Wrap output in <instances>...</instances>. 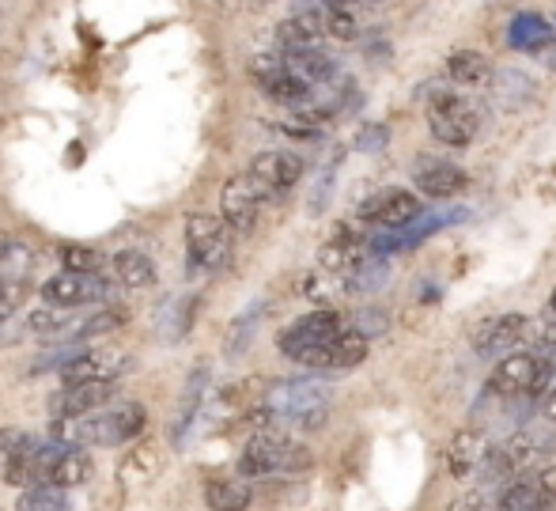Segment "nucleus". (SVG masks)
I'll return each instance as SVG.
<instances>
[{
	"label": "nucleus",
	"instance_id": "nucleus-34",
	"mask_svg": "<svg viewBox=\"0 0 556 511\" xmlns=\"http://www.w3.org/2000/svg\"><path fill=\"white\" fill-rule=\"evenodd\" d=\"M451 511H492L484 493H462L458 500H451Z\"/></svg>",
	"mask_w": 556,
	"mask_h": 511
},
{
	"label": "nucleus",
	"instance_id": "nucleus-3",
	"mask_svg": "<svg viewBox=\"0 0 556 511\" xmlns=\"http://www.w3.org/2000/svg\"><path fill=\"white\" fill-rule=\"evenodd\" d=\"M311 454L303 444L280 436V432H257L239 454V474L242 477H273V474H295L307 470Z\"/></svg>",
	"mask_w": 556,
	"mask_h": 511
},
{
	"label": "nucleus",
	"instance_id": "nucleus-7",
	"mask_svg": "<svg viewBox=\"0 0 556 511\" xmlns=\"http://www.w3.org/2000/svg\"><path fill=\"white\" fill-rule=\"evenodd\" d=\"M250 76H254V84L273 102H285V107H303V102L311 99V84H303L300 76L288 73V65H285V58H280V53H257V58L250 61Z\"/></svg>",
	"mask_w": 556,
	"mask_h": 511
},
{
	"label": "nucleus",
	"instance_id": "nucleus-20",
	"mask_svg": "<svg viewBox=\"0 0 556 511\" xmlns=\"http://www.w3.org/2000/svg\"><path fill=\"white\" fill-rule=\"evenodd\" d=\"M553 27L545 15L538 12H522L511 20V27H507V42L515 46V50H527V53H538L545 50V46H553Z\"/></svg>",
	"mask_w": 556,
	"mask_h": 511
},
{
	"label": "nucleus",
	"instance_id": "nucleus-39",
	"mask_svg": "<svg viewBox=\"0 0 556 511\" xmlns=\"http://www.w3.org/2000/svg\"><path fill=\"white\" fill-rule=\"evenodd\" d=\"M367 4H382V0H367Z\"/></svg>",
	"mask_w": 556,
	"mask_h": 511
},
{
	"label": "nucleus",
	"instance_id": "nucleus-13",
	"mask_svg": "<svg viewBox=\"0 0 556 511\" xmlns=\"http://www.w3.org/2000/svg\"><path fill=\"white\" fill-rule=\"evenodd\" d=\"M367 360V337L359 329H341L326 345L300 360L303 367H318V372H344V367H359Z\"/></svg>",
	"mask_w": 556,
	"mask_h": 511
},
{
	"label": "nucleus",
	"instance_id": "nucleus-5",
	"mask_svg": "<svg viewBox=\"0 0 556 511\" xmlns=\"http://www.w3.org/2000/svg\"><path fill=\"white\" fill-rule=\"evenodd\" d=\"M428 125H432V137L443 140L451 148H462L477 137V110L469 99L454 96V91H435L428 102Z\"/></svg>",
	"mask_w": 556,
	"mask_h": 511
},
{
	"label": "nucleus",
	"instance_id": "nucleus-36",
	"mask_svg": "<svg viewBox=\"0 0 556 511\" xmlns=\"http://www.w3.org/2000/svg\"><path fill=\"white\" fill-rule=\"evenodd\" d=\"M220 8H227V12H239V8H250V4H257V0H216Z\"/></svg>",
	"mask_w": 556,
	"mask_h": 511
},
{
	"label": "nucleus",
	"instance_id": "nucleus-40",
	"mask_svg": "<svg viewBox=\"0 0 556 511\" xmlns=\"http://www.w3.org/2000/svg\"><path fill=\"white\" fill-rule=\"evenodd\" d=\"M0 296H4V281H0Z\"/></svg>",
	"mask_w": 556,
	"mask_h": 511
},
{
	"label": "nucleus",
	"instance_id": "nucleus-37",
	"mask_svg": "<svg viewBox=\"0 0 556 511\" xmlns=\"http://www.w3.org/2000/svg\"><path fill=\"white\" fill-rule=\"evenodd\" d=\"M545 413H549V421H556V387L549 390V402H545Z\"/></svg>",
	"mask_w": 556,
	"mask_h": 511
},
{
	"label": "nucleus",
	"instance_id": "nucleus-24",
	"mask_svg": "<svg viewBox=\"0 0 556 511\" xmlns=\"http://www.w3.org/2000/svg\"><path fill=\"white\" fill-rule=\"evenodd\" d=\"M500 454H504V462H507V470H511V474H527V470H534V462L542 459V451H538V444H534V436H530V432L507 439V444L500 447Z\"/></svg>",
	"mask_w": 556,
	"mask_h": 511
},
{
	"label": "nucleus",
	"instance_id": "nucleus-21",
	"mask_svg": "<svg viewBox=\"0 0 556 511\" xmlns=\"http://www.w3.org/2000/svg\"><path fill=\"white\" fill-rule=\"evenodd\" d=\"M250 500H254V493L239 477H213L205 485V504L213 511H247Z\"/></svg>",
	"mask_w": 556,
	"mask_h": 511
},
{
	"label": "nucleus",
	"instance_id": "nucleus-26",
	"mask_svg": "<svg viewBox=\"0 0 556 511\" xmlns=\"http://www.w3.org/2000/svg\"><path fill=\"white\" fill-rule=\"evenodd\" d=\"M496 511H545V508H542V497H538L534 482H515L500 493Z\"/></svg>",
	"mask_w": 556,
	"mask_h": 511
},
{
	"label": "nucleus",
	"instance_id": "nucleus-12",
	"mask_svg": "<svg viewBox=\"0 0 556 511\" xmlns=\"http://www.w3.org/2000/svg\"><path fill=\"white\" fill-rule=\"evenodd\" d=\"M122 352L114 349H80L65 367H61V387H76V383H114L125 372Z\"/></svg>",
	"mask_w": 556,
	"mask_h": 511
},
{
	"label": "nucleus",
	"instance_id": "nucleus-27",
	"mask_svg": "<svg viewBox=\"0 0 556 511\" xmlns=\"http://www.w3.org/2000/svg\"><path fill=\"white\" fill-rule=\"evenodd\" d=\"M15 511H68V500L61 489H50V485H30V489H23Z\"/></svg>",
	"mask_w": 556,
	"mask_h": 511
},
{
	"label": "nucleus",
	"instance_id": "nucleus-31",
	"mask_svg": "<svg viewBox=\"0 0 556 511\" xmlns=\"http://www.w3.org/2000/svg\"><path fill=\"white\" fill-rule=\"evenodd\" d=\"M326 35L341 38V42H352V38H356V15L341 12V8H326Z\"/></svg>",
	"mask_w": 556,
	"mask_h": 511
},
{
	"label": "nucleus",
	"instance_id": "nucleus-16",
	"mask_svg": "<svg viewBox=\"0 0 556 511\" xmlns=\"http://www.w3.org/2000/svg\"><path fill=\"white\" fill-rule=\"evenodd\" d=\"M425 212V204L413 190H382L379 198H371L359 209V216L364 220H375V224L382 227H405L413 224V220Z\"/></svg>",
	"mask_w": 556,
	"mask_h": 511
},
{
	"label": "nucleus",
	"instance_id": "nucleus-9",
	"mask_svg": "<svg viewBox=\"0 0 556 511\" xmlns=\"http://www.w3.org/2000/svg\"><path fill=\"white\" fill-rule=\"evenodd\" d=\"M91 477V459L80 447H65V444H50L42 447V485L50 489H76Z\"/></svg>",
	"mask_w": 556,
	"mask_h": 511
},
{
	"label": "nucleus",
	"instance_id": "nucleus-11",
	"mask_svg": "<svg viewBox=\"0 0 556 511\" xmlns=\"http://www.w3.org/2000/svg\"><path fill=\"white\" fill-rule=\"evenodd\" d=\"M262 190H257L254 183H250V175H239L231 178V183L224 186L220 194V220L227 224V232H254L257 224V212H262Z\"/></svg>",
	"mask_w": 556,
	"mask_h": 511
},
{
	"label": "nucleus",
	"instance_id": "nucleus-1",
	"mask_svg": "<svg viewBox=\"0 0 556 511\" xmlns=\"http://www.w3.org/2000/svg\"><path fill=\"white\" fill-rule=\"evenodd\" d=\"M144 406L125 402L114 409H96L88 416H76V421H53V436L65 447H117L129 444L144 432Z\"/></svg>",
	"mask_w": 556,
	"mask_h": 511
},
{
	"label": "nucleus",
	"instance_id": "nucleus-23",
	"mask_svg": "<svg viewBox=\"0 0 556 511\" xmlns=\"http://www.w3.org/2000/svg\"><path fill=\"white\" fill-rule=\"evenodd\" d=\"M114 277L122 281L125 288H148L155 281V265L148 254H140V250H122V254H114Z\"/></svg>",
	"mask_w": 556,
	"mask_h": 511
},
{
	"label": "nucleus",
	"instance_id": "nucleus-19",
	"mask_svg": "<svg viewBox=\"0 0 556 511\" xmlns=\"http://www.w3.org/2000/svg\"><path fill=\"white\" fill-rule=\"evenodd\" d=\"M417 190L425 198H454V194L466 190V171L454 167V163H443V160H432V163H420L417 175H413Z\"/></svg>",
	"mask_w": 556,
	"mask_h": 511
},
{
	"label": "nucleus",
	"instance_id": "nucleus-30",
	"mask_svg": "<svg viewBox=\"0 0 556 511\" xmlns=\"http://www.w3.org/2000/svg\"><path fill=\"white\" fill-rule=\"evenodd\" d=\"M61 265L65 273H99V254L88 247H61Z\"/></svg>",
	"mask_w": 556,
	"mask_h": 511
},
{
	"label": "nucleus",
	"instance_id": "nucleus-29",
	"mask_svg": "<svg viewBox=\"0 0 556 511\" xmlns=\"http://www.w3.org/2000/svg\"><path fill=\"white\" fill-rule=\"evenodd\" d=\"M30 447H35V439H30L23 428H0V470H4L8 462L20 459V454H27Z\"/></svg>",
	"mask_w": 556,
	"mask_h": 511
},
{
	"label": "nucleus",
	"instance_id": "nucleus-35",
	"mask_svg": "<svg viewBox=\"0 0 556 511\" xmlns=\"http://www.w3.org/2000/svg\"><path fill=\"white\" fill-rule=\"evenodd\" d=\"M15 247H20V239H12V235H4V232H0V265H4L8 258L15 254Z\"/></svg>",
	"mask_w": 556,
	"mask_h": 511
},
{
	"label": "nucleus",
	"instance_id": "nucleus-38",
	"mask_svg": "<svg viewBox=\"0 0 556 511\" xmlns=\"http://www.w3.org/2000/svg\"><path fill=\"white\" fill-rule=\"evenodd\" d=\"M549 307H553V311H556V288H553V300H549Z\"/></svg>",
	"mask_w": 556,
	"mask_h": 511
},
{
	"label": "nucleus",
	"instance_id": "nucleus-4",
	"mask_svg": "<svg viewBox=\"0 0 556 511\" xmlns=\"http://www.w3.org/2000/svg\"><path fill=\"white\" fill-rule=\"evenodd\" d=\"M231 250H235V239L220 216H208V212H190V216H186V254H190L193 270H201V273L227 270Z\"/></svg>",
	"mask_w": 556,
	"mask_h": 511
},
{
	"label": "nucleus",
	"instance_id": "nucleus-2",
	"mask_svg": "<svg viewBox=\"0 0 556 511\" xmlns=\"http://www.w3.org/2000/svg\"><path fill=\"white\" fill-rule=\"evenodd\" d=\"M265 409L273 421H285L300 432H315L330 416V390L318 379H280L265 395Z\"/></svg>",
	"mask_w": 556,
	"mask_h": 511
},
{
	"label": "nucleus",
	"instance_id": "nucleus-6",
	"mask_svg": "<svg viewBox=\"0 0 556 511\" xmlns=\"http://www.w3.org/2000/svg\"><path fill=\"white\" fill-rule=\"evenodd\" d=\"M341 329H344L341 314L330 311V307H323V311H311V314H303V319H295L292 326L277 337V345H280L285 357L303 360L307 352H315L318 345H326L330 337L341 334Z\"/></svg>",
	"mask_w": 556,
	"mask_h": 511
},
{
	"label": "nucleus",
	"instance_id": "nucleus-32",
	"mask_svg": "<svg viewBox=\"0 0 556 511\" xmlns=\"http://www.w3.org/2000/svg\"><path fill=\"white\" fill-rule=\"evenodd\" d=\"M387 140H390L387 125H364V129L356 133V148H359V152H379Z\"/></svg>",
	"mask_w": 556,
	"mask_h": 511
},
{
	"label": "nucleus",
	"instance_id": "nucleus-18",
	"mask_svg": "<svg viewBox=\"0 0 556 511\" xmlns=\"http://www.w3.org/2000/svg\"><path fill=\"white\" fill-rule=\"evenodd\" d=\"M527 314H500V319L484 322L473 334V349L481 357H504V349H511L522 334H527Z\"/></svg>",
	"mask_w": 556,
	"mask_h": 511
},
{
	"label": "nucleus",
	"instance_id": "nucleus-8",
	"mask_svg": "<svg viewBox=\"0 0 556 511\" xmlns=\"http://www.w3.org/2000/svg\"><path fill=\"white\" fill-rule=\"evenodd\" d=\"M111 288L99 273H65L61 270L58 277H50L42 285V300L46 307H61V311H76V307H88L96 300H106Z\"/></svg>",
	"mask_w": 556,
	"mask_h": 511
},
{
	"label": "nucleus",
	"instance_id": "nucleus-10",
	"mask_svg": "<svg viewBox=\"0 0 556 511\" xmlns=\"http://www.w3.org/2000/svg\"><path fill=\"white\" fill-rule=\"evenodd\" d=\"M303 178V160L292 152H262L250 163V183L262 190V198H277V194L292 190Z\"/></svg>",
	"mask_w": 556,
	"mask_h": 511
},
{
	"label": "nucleus",
	"instance_id": "nucleus-14",
	"mask_svg": "<svg viewBox=\"0 0 556 511\" xmlns=\"http://www.w3.org/2000/svg\"><path fill=\"white\" fill-rule=\"evenodd\" d=\"M114 398V383H76V387H61L50 398V416L53 421H76L88 416L96 409H103Z\"/></svg>",
	"mask_w": 556,
	"mask_h": 511
},
{
	"label": "nucleus",
	"instance_id": "nucleus-15",
	"mask_svg": "<svg viewBox=\"0 0 556 511\" xmlns=\"http://www.w3.org/2000/svg\"><path fill=\"white\" fill-rule=\"evenodd\" d=\"M542 364L545 360L534 357V352H511V357H504L496 364L489 387L496 390V395H530L538 375H542Z\"/></svg>",
	"mask_w": 556,
	"mask_h": 511
},
{
	"label": "nucleus",
	"instance_id": "nucleus-28",
	"mask_svg": "<svg viewBox=\"0 0 556 511\" xmlns=\"http://www.w3.org/2000/svg\"><path fill=\"white\" fill-rule=\"evenodd\" d=\"M205 367H198L193 372V379H190V387H186V398H182V413H178V424H175V444H182V432L193 424V416H198V406H201V395H205Z\"/></svg>",
	"mask_w": 556,
	"mask_h": 511
},
{
	"label": "nucleus",
	"instance_id": "nucleus-17",
	"mask_svg": "<svg viewBox=\"0 0 556 511\" xmlns=\"http://www.w3.org/2000/svg\"><path fill=\"white\" fill-rule=\"evenodd\" d=\"M489 436H484L481 428H462L451 436V444H446V470H451L458 482H466L473 470L484 466V454H489Z\"/></svg>",
	"mask_w": 556,
	"mask_h": 511
},
{
	"label": "nucleus",
	"instance_id": "nucleus-22",
	"mask_svg": "<svg viewBox=\"0 0 556 511\" xmlns=\"http://www.w3.org/2000/svg\"><path fill=\"white\" fill-rule=\"evenodd\" d=\"M446 73H451L454 84L481 88V84H489L492 65H489V58H484V53H477V50H454L451 58H446Z\"/></svg>",
	"mask_w": 556,
	"mask_h": 511
},
{
	"label": "nucleus",
	"instance_id": "nucleus-33",
	"mask_svg": "<svg viewBox=\"0 0 556 511\" xmlns=\"http://www.w3.org/2000/svg\"><path fill=\"white\" fill-rule=\"evenodd\" d=\"M534 489H538V497H542V508L556 511V466H545L542 474L534 477Z\"/></svg>",
	"mask_w": 556,
	"mask_h": 511
},
{
	"label": "nucleus",
	"instance_id": "nucleus-25",
	"mask_svg": "<svg viewBox=\"0 0 556 511\" xmlns=\"http://www.w3.org/2000/svg\"><path fill=\"white\" fill-rule=\"evenodd\" d=\"M349 288H352L349 281L333 277V273H326V270H315L303 277V292H307V300H315V303H333L337 296H344Z\"/></svg>",
	"mask_w": 556,
	"mask_h": 511
}]
</instances>
